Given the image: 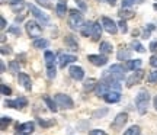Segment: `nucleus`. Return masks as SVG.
Instances as JSON below:
<instances>
[{"label": "nucleus", "mask_w": 157, "mask_h": 135, "mask_svg": "<svg viewBox=\"0 0 157 135\" xmlns=\"http://www.w3.org/2000/svg\"><path fill=\"white\" fill-rule=\"evenodd\" d=\"M68 26L73 31H82V28L84 26L83 15L76 9H71L68 12Z\"/></svg>", "instance_id": "nucleus-1"}, {"label": "nucleus", "mask_w": 157, "mask_h": 135, "mask_svg": "<svg viewBox=\"0 0 157 135\" xmlns=\"http://www.w3.org/2000/svg\"><path fill=\"white\" fill-rule=\"evenodd\" d=\"M148 103H150V93L147 90H141L135 97V106H137V111L140 115H144L147 112Z\"/></svg>", "instance_id": "nucleus-2"}, {"label": "nucleus", "mask_w": 157, "mask_h": 135, "mask_svg": "<svg viewBox=\"0 0 157 135\" xmlns=\"http://www.w3.org/2000/svg\"><path fill=\"white\" fill-rule=\"evenodd\" d=\"M54 99H56L57 105L61 107V109H73L74 107L73 99H71L68 95H64V93H57V95L54 96Z\"/></svg>", "instance_id": "nucleus-3"}, {"label": "nucleus", "mask_w": 157, "mask_h": 135, "mask_svg": "<svg viewBox=\"0 0 157 135\" xmlns=\"http://www.w3.org/2000/svg\"><path fill=\"white\" fill-rule=\"evenodd\" d=\"M25 28H26V32H28V35L31 38H34V39L41 38V35H42V28H41L35 21H28V22L25 23Z\"/></svg>", "instance_id": "nucleus-4"}, {"label": "nucleus", "mask_w": 157, "mask_h": 135, "mask_svg": "<svg viewBox=\"0 0 157 135\" xmlns=\"http://www.w3.org/2000/svg\"><path fill=\"white\" fill-rule=\"evenodd\" d=\"M28 7H29V12H31V13H32V15H34V16L36 17V19H38V21H39L41 23L47 25V23L50 22L48 16H47V15H45V13H44L42 10H39V9H38V7H36L35 5H31V3H29Z\"/></svg>", "instance_id": "nucleus-5"}, {"label": "nucleus", "mask_w": 157, "mask_h": 135, "mask_svg": "<svg viewBox=\"0 0 157 135\" xmlns=\"http://www.w3.org/2000/svg\"><path fill=\"white\" fill-rule=\"evenodd\" d=\"M102 26H103V29L106 31L108 34H111V35H115L118 32L117 23L113 22L111 17H106V16L102 17Z\"/></svg>", "instance_id": "nucleus-6"}, {"label": "nucleus", "mask_w": 157, "mask_h": 135, "mask_svg": "<svg viewBox=\"0 0 157 135\" xmlns=\"http://www.w3.org/2000/svg\"><path fill=\"white\" fill-rule=\"evenodd\" d=\"M143 77H144V71L140 70V68H138V70H135L134 73L127 79V86H128V87H132L134 84H138L141 80H143Z\"/></svg>", "instance_id": "nucleus-7"}, {"label": "nucleus", "mask_w": 157, "mask_h": 135, "mask_svg": "<svg viewBox=\"0 0 157 135\" xmlns=\"http://www.w3.org/2000/svg\"><path fill=\"white\" fill-rule=\"evenodd\" d=\"M109 74L112 76L113 79H117V80H124V77H125V73H124V67L122 66H119V64H113V66H111L109 67Z\"/></svg>", "instance_id": "nucleus-8"}, {"label": "nucleus", "mask_w": 157, "mask_h": 135, "mask_svg": "<svg viewBox=\"0 0 157 135\" xmlns=\"http://www.w3.org/2000/svg\"><path fill=\"white\" fill-rule=\"evenodd\" d=\"M127 121H128V113H118L117 118L113 119V122L111 124V126L115 128V129H121V128H124V125L127 124Z\"/></svg>", "instance_id": "nucleus-9"}, {"label": "nucleus", "mask_w": 157, "mask_h": 135, "mask_svg": "<svg viewBox=\"0 0 157 135\" xmlns=\"http://www.w3.org/2000/svg\"><path fill=\"white\" fill-rule=\"evenodd\" d=\"M5 105L7 107H12V109H22V107H25L26 105H28V100L21 96V97H17V99H15V100H6Z\"/></svg>", "instance_id": "nucleus-10"}, {"label": "nucleus", "mask_w": 157, "mask_h": 135, "mask_svg": "<svg viewBox=\"0 0 157 135\" xmlns=\"http://www.w3.org/2000/svg\"><path fill=\"white\" fill-rule=\"evenodd\" d=\"M102 97H103V100L106 102V103H118V102L121 100V93L118 90H109Z\"/></svg>", "instance_id": "nucleus-11"}, {"label": "nucleus", "mask_w": 157, "mask_h": 135, "mask_svg": "<svg viewBox=\"0 0 157 135\" xmlns=\"http://www.w3.org/2000/svg\"><path fill=\"white\" fill-rule=\"evenodd\" d=\"M68 73H70L71 79L77 80V81L83 80V77H84V70L82 67H78V66H71V67L68 68Z\"/></svg>", "instance_id": "nucleus-12"}, {"label": "nucleus", "mask_w": 157, "mask_h": 135, "mask_svg": "<svg viewBox=\"0 0 157 135\" xmlns=\"http://www.w3.org/2000/svg\"><path fill=\"white\" fill-rule=\"evenodd\" d=\"M77 61V57L76 55H70V54H60V57H58V66L61 68H64L66 66H68V64H71V62Z\"/></svg>", "instance_id": "nucleus-13"}, {"label": "nucleus", "mask_w": 157, "mask_h": 135, "mask_svg": "<svg viewBox=\"0 0 157 135\" xmlns=\"http://www.w3.org/2000/svg\"><path fill=\"white\" fill-rule=\"evenodd\" d=\"M34 131H35V124L34 122H25V124L17 126V134H21V135L32 134Z\"/></svg>", "instance_id": "nucleus-14"}, {"label": "nucleus", "mask_w": 157, "mask_h": 135, "mask_svg": "<svg viewBox=\"0 0 157 135\" xmlns=\"http://www.w3.org/2000/svg\"><path fill=\"white\" fill-rule=\"evenodd\" d=\"M17 80H19V84H22L25 90L32 89V81H31V77H29L26 73H19L17 74Z\"/></svg>", "instance_id": "nucleus-15"}, {"label": "nucleus", "mask_w": 157, "mask_h": 135, "mask_svg": "<svg viewBox=\"0 0 157 135\" xmlns=\"http://www.w3.org/2000/svg\"><path fill=\"white\" fill-rule=\"evenodd\" d=\"M44 58H45V66H47V70H50V68H56V54H54L52 51H45Z\"/></svg>", "instance_id": "nucleus-16"}, {"label": "nucleus", "mask_w": 157, "mask_h": 135, "mask_svg": "<svg viewBox=\"0 0 157 135\" xmlns=\"http://www.w3.org/2000/svg\"><path fill=\"white\" fill-rule=\"evenodd\" d=\"M87 60H89L93 66H96V67H102V66H105L108 62V58L105 55H89L87 57Z\"/></svg>", "instance_id": "nucleus-17"}, {"label": "nucleus", "mask_w": 157, "mask_h": 135, "mask_svg": "<svg viewBox=\"0 0 157 135\" xmlns=\"http://www.w3.org/2000/svg\"><path fill=\"white\" fill-rule=\"evenodd\" d=\"M102 29H103V26H101V23L93 22V29H92V35H90L92 41H99L102 35Z\"/></svg>", "instance_id": "nucleus-18"}, {"label": "nucleus", "mask_w": 157, "mask_h": 135, "mask_svg": "<svg viewBox=\"0 0 157 135\" xmlns=\"http://www.w3.org/2000/svg\"><path fill=\"white\" fill-rule=\"evenodd\" d=\"M56 12L60 17L66 16V12H67V2H66V0H60L56 6Z\"/></svg>", "instance_id": "nucleus-19"}, {"label": "nucleus", "mask_w": 157, "mask_h": 135, "mask_svg": "<svg viewBox=\"0 0 157 135\" xmlns=\"http://www.w3.org/2000/svg\"><path fill=\"white\" fill-rule=\"evenodd\" d=\"M64 42H66V45H67L68 48L71 51H77L78 50V44L77 41L74 39V36H71V35H67L66 38H64Z\"/></svg>", "instance_id": "nucleus-20"}, {"label": "nucleus", "mask_w": 157, "mask_h": 135, "mask_svg": "<svg viewBox=\"0 0 157 135\" xmlns=\"http://www.w3.org/2000/svg\"><path fill=\"white\" fill-rule=\"evenodd\" d=\"M42 99H44V102L47 103V106H48V109L50 111H52V112H57V109H58V105H57V102H56V99H51L48 95H44L42 96Z\"/></svg>", "instance_id": "nucleus-21"}, {"label": "nucleus", "mask_w": 157, "mask_h": 135, "mask_svg": "<svg viewBox=\"0 0 157 135\" xmlns=\"http://www.w3.org/2000/svg\"><path fill=\"white\" fill-rule=\"evenodd\" d=\"M9 5L13 12H21L25 7V0H9Z\"/></svg>", "instance_id": "nucleus-22"}, {"label": "nucleus", "mask_w": 157, "mask_h": 135, "mask_svg": "<svg viewBox=\"0 0 157 135\" xmlns=\"http://www.w3.org/2000/svg\"><path fill=\"white\" fill-rule=\"evenodd\" d=\"M141 67V60H128L125 62V68L127 70H131V71H135Z\"/></svg>", "instance_id": "nucleus-23"}, {"label": "nucleus", "mask_w": 157, "mask_h": 135, "mask_svg": "<svg viewBox=\"0 0 157 135\" xmlns=\"http://www.w3.org/2000/svg\"><path fill=\"white\" fill-rule=\"evenodd\" d=\"M32 45H34V48H36V50H45V48H48L50 42L47 39H44V38H38V39H34Z\"/></svg>", "instance_id": "nucleus-24"}, {"label": "nucleus", "mask_w": 157, "mask_h": 135, "mask_svg": "<svg viewBox=\"0 0 157 135\" xmlns=\"http://www.w3.org/2000/svg\"><path fill=\"white\" fill-rule=\"evenodd\" d=\"M109 90H111V89L108 87V84L103 81V80H102V81H99V83H98V86H96V95H98V96H103L105 93H108Z\"/></svg>", "instance_id": "nucleus-25"}, {"label": "nucleus", "mask_w": 157, "mask_h": 135, "mask_svg": "<svg viewBox=\"0 0 157 135\" xmlns=\"http://www.w3.org/2000/svg\"><path fill=\"white\" fill-rule=\"evenodd\" d=\"M117 57H118V60H119V61H128L129 58H131V51L122 48V50L118 51Z\"/></svg>", "instance_id": "nucleus-26"}, {"label": "nucleus", "mask_w": 157, "mask_h": 135, "mask_svg": "<svg viewBox=\"0 0 157 135\" xmlns=\"http://www.w3.org/2000/svg\"><path fill=\"white\" fill-rule=\"evenodd\" d=\"M99 50H101L102 54H111V52H112V44L108 42V41H103V42H101Z\"/></svg>", "instance_id": "nucleus-27"}, {"label": "nucleus", "mask_w": 157, "mask_h": 135, "mask_svg": "<svg viewBox=\"0 0 157 135\" xmlns=\"http://www.w3.org/2000/svg\"><path fill=\"white\" fill-rule=\"evenodd\" d=\"M92 29H93V22H86L80 32H82L83 36H90L92 35Z\"/></svg>", "instance_id": "nucleus-28"}, {"label": "nucleus", "mask_w": 157, "mask_h": 135, "mask_svg": "<svg viewBox=\"0 0 157 135\" xmlns=\"http://www.w3.org/2000/svg\"><path fill=\"white\" fill-rule=\"evenodd\" d=\"M98 86V81H96L95 79H89V80H86L84 81V84H83V89L84 92H90V90H93Z\"/></svg>", "instance_id": "nucleus-29"}, {"label": "nucleus", "mask_w": 157, "mask_h": 135, "mask_svg": "<svg viewBox=\"0 0 157 135\" xmlns=\"http://www.w3.org/2000/svg\"><path fill=\"white\" fill-rule=\"evenodd\" d=\"M124 135H141V128L138 125H132L124 132Z\"/></svg>", "instance_id": "nucleus-30"}, {"label": "nucleus", "mask_w": 157, "mask_h": 135, "mask_svg": "<svg viewBox=\"0 0 157 135\" xmlns=\"http://www.w3.org/2000/svg\"><path fill=\"white\" fill-rule=\"evenodd\" d=\"M119 16L122 17V19H131V17L134 16V12L128 10V9H125V7H122V9L119 10Z\"/></svg>", "instance_id": "nucleus-31"}, {"label": "nucleus", "mask_w": 157, "mask_h": 135, "mask_svg": "<svg viewBox=\"0 0 157 135\" xmlns=\"http://www.w3.org/2000/svg\"><path fill=\"white\" fill-rule=\"evenodd\" d=\"M131 47H132V48H134L137 52H144V51H146V48H144V47H143V45H141L138 41H135V39L131 42Z\"/></svg>", "instance_id": "nucleus-32"}, {"label": "nucleus", "mask_w": 157, "mask_h": 135, "mask_svg": "<svg viewBox=\"0 0 157 135\" xmlns=\"http://www.w3.org/2000/svg\"><path fill=\"white\" fill-rule=\"evenodd\" d=\"M9 68H10V71L13 74H19V73H21V71H19V64H17V61H10Z\"/></svg>", "instance_id": "nucleus-33"}, {"label": "nucleus", "mask_w": 157, "mask_h": 135, "mask_svg": "<svg viewBox=\"0 0 157 135\" xmlns=\"http://www.w3.org/2000/svg\"><path fill=\"white\" fill-rule=\"evenodd\" d=\"M153 31H154V25H151V23L146 25V28H144V38H148Z\"/></svg>", "instance_id": "nucleus-34"}, {"label": "nucleus", "mask_w": 157, "mask_h": 135, "mask_svg": "<svg viewBox=\"0 0 157 135\" xmlns=\"http://www.w3.org/2000/svg\"><path fill=\"white\" fill-rule=\"evenodd\" d=\"M147 80H148V83H157V70H154V71L148 74Z\"/></svg>", "instance_id": "nucleus-35"}, {"label": "nucleus", "mask_w": 157, "mask_h": 135, "mask_svg": "<svg viewBox=\"0 0 157 135\" xmlns=\"http://www.w3.org/2000/svg\"><path fill=\"white\" fill-rule=\"evenodd\" d=\"M108 113V109H102V111H95L93 112V118L98 119V118H102V116H105Z\"/></svg>", "instance_id": "nucleus-36"}, {"label": "nucleus", "mask_w": 157, "mask_h": 135, "mask_svg": "<svg viewBox=\"0 0 157 135\" xmlns=\"http://www.w3.org/2000/svg\"><path fill=\"white\" fill-rule=\"evenodd\" d=\"M2 95L3 96H10L12 95V89L9 87V86L2 84Z\"/></svg>", "instance_id": "nucleus-37"}, {"label": "nucleus", "mask_w": 157, "mask_h": 135, "mask_svg": "<svg viewBox=\"0 0 157 135\" xmlns=\"http://www.w3.org/2000/svg\"><path fill=\"white\" fill-rule=\"evenodd\" d=\"M118 26L121 28V31H122V34H127V32H128V28H127V22H125V19H122V21H119V23H118Z\"/></svg>", "instance_id": "nucleus-38"}, {"label": "nucleus", "mask_w": 157, "mask_h": 135, "mask_svg": "<svg viewBox=\"0 0 157 135\" xmlns=\"http://www.w3.org/2000/svg\"><path fill=\"white\" fill-rule=\"evenodd\" d=\"M150 66L154 67V68H157V54L151 55V58H150Z\"/></svg>", "instance_id": "nucleus-39"}, {"label": "nucleus", "mask_w": 157, "mask_h": 135, "mask_svg": "<svg viewBox=\"0 0 157 135\" xmlns=\"http://www.w3.org/2000/svg\"><path fill=\"white\" fill-rule=\"evenodd\" d=\"M89 135H108L105 131H102V129H93V131H90Z\"/></svg>", "instance_id": "nucleus-40"}, {"label": "nucleus", "mask_w": 157, "mask_h": 135, "mask_svg": "<svg viewBox=\"0 0 157 135\" xmlns=\"http://www.w3.org/2000/svg\"><path fill=\"white\" fill-rule=\"evenodd\" d=\"M6 124L7 125L10 124V118H9V116H3V118H2V128H3V129H5Z\"/></svg>", "instance_id": "nucleus-41"}, {"label": "nucleus", "mask_w": 157, "mask_h": 135, "mask_svg": "<svg viewBox=\"0 0 157 135\" xmlns=\"http://www.w3.org/2000/svg\"><path fill=\"white\" fill-rule=\"evenodd\" d=\"M38 122H39V125H41V126H50V125L56 124V121H50V122H45V121H42V119H39Z\"/></svg>", "instance_id": "nucleus-42"}, {"label": "nucleus", "mask_w": 157, "mask_h": 135, "mask_svg": "<svg viewBox=\"0 0 157 135\" xmlns=\"http://www.w3.org/2000/svg\"><path fill=\"white\" fill-rule=\"evenodd\" d=\"M9 32H13V34L17 35V36L22 34V31H21V29H19V28H13V26H10V28H9Z\"/></svg>", "instance_id": "nucleus-43"}, {"label": "nucleus", "mask_w": 157, "mask_h": 135, "mask_svg": "<svg viewBox=\"0 0 157 135\" xmlns=\"http://www.w3.org/2000/svg\"><path fill=\"white\" fill-rule=\"evenodd\" d=\"M76 3H77V6H78V7H80V9H82L83 12L87 9V6L84 5V2H82V0H76Z\"/></svg>", "instance_id": "nucleus-44"}, {"label": "nucleus", "mask_w": 157, "mask_h": 135, "mask_svg": "<svg viewBox=\"0 0 157 135\" xmlns=\"http://www.w3.org/2000/svg\"><path fill=\"white\" fill-rule=\"evenodd\" d=\"M150 51L151 52H157V41H153L150 44Z\"/></svg>", "instance_id": "nucleus-45"}, {"label": "nucleus", "mask_w": 157, "mask_h": 135, "mask_svg": "<svg viewBox=\"0 0 157 135\" xmlns=\"http://www.w3.org/2000/svg\"><path fill=\"white\" fill-rule=\"evenodd\" d=\"M41 6H44V7H50V3H48V0H36Z\"/></svg>", "instance_id": "nucleus-46"}, {"label": "nucleus", "mask_w": 157, "mask_h": 135, "mask_svg": "<svg viewBox=\"0 0 157 135\" xmlns=\"http://www.w3.org/2000/svg\"><path fill=\"white\" fill-rule=\"evenodd\" d=\"M2 54H3V55H5V54H10V47H7V48H6V47H2Z\"/></svg>", "instance_id": "nucleus-47"}, {"label": "nucleus", "mask_w": 157, "mask_h": 135, "mask_svg": "<svg viewBox=\"0 0 157 135\" xmlns=\"http://www.w3.org/2000/svg\"><path fill=\"white\" fill-rule=\"evenodd\" d=\"M0 21H2V29H5V28H6V21H5V17L2 16V19H0Z\"/></svg>", "instance_id": "nucleus-48"}, {"label": "nucleus", "mask_w": 157, "mask_h": 135, "mask_svg": "<svg viewBox=\"0 0 157 135\" xmlns=\"http://www.w3.org/2000/svg\"><path fill=\"white\" fill-rule=\"evenodd\" d=\"M153 105H154V107H156V111H157V96L154 97V100H153Z\"/></svg>", "instance_id": "nucleus-49"}, {"label": "nucleus", "mask_w": 157, "mask_h": 135, "mask_svg": "<svg viewBox=\"0 0 157 135\" xmlns=\"http://www.w3.org/2000/svg\"><path fill=\"white\" fill-rule=\"evenodd\" d=\"M106 2H108V3H109V5H115V3H117V0H106Z\"/></svg>", "instance_id": "nucleus-50"}]
</instances>
